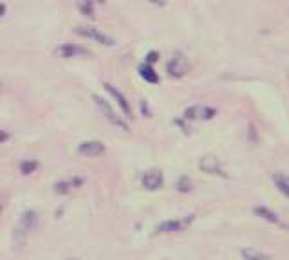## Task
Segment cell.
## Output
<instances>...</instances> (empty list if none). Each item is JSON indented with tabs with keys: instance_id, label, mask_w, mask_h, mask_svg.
Wrapping results in <instances>:
<instances>
[{
	"instance_id": "6da1fadb",
	"label": "cell",
	"mask_w": 289,
	"mask_h": 260,
	"mask_svg": "<svg viewBox=\"0 0 289 260\" xmlns=\"http://www.w3.org/2000/svg\"><path fill=\"white\" fill-rule=\"evenodd\" d=\"M37 222H38L37 213L31 210L25 211L20 219H18V224H17V228H15V233H13V242H15L17 248H22V246H24L29 233H31V230L37 226Z\"/></svg>"
},
{
	"instance_id": "7a4b0ae2",
	"label": "cell",
	"mask_w": 289,
	"mask_h": 260,
	"mask_svg": "<svg viewBox=\"0 0 289 260\" xmlns=\"http://www.w3.org/2000/svg\"><path fill=\"white\" fill-rule=\"evenodd\" d=\"M94 101H96V105H98L99 110H101V114L109 120V123L114 125V127L120 128V130H123V132H128V125H127V121L123 120V116L116 114V110L112 108V105L109 103L107 99H103L101 96H94Z\"/></svg>"
},
{
	"instance_id": "3957f363",
	"label": "cell",
	"mask_w": 289,
	"mask_h": 260,
	"mask_svg": "<svg viewBox=\"0 0 289 260\" xmlns=\"http://www.w3.org/2000/svg\"><path fill=\"white\" fill-rule=\"evenodd\" d=\"M192 220H194V215H186L183 219H172V220H165L157 226V233H177L190 226Z\"/></svg>"
},
{
	"instance_id": "277c9868",
	"label": "cell",
	"mask_w": 289,
	"mask_h": 260,
	"mask_svg": "<svg viewBox=\"0 0 289 260\" xmlns=\"http://www.w3.org/2000/svg\"><path fill=\"white\" fill-rule=\"evenodd\" d=\"M76 34L85 38H91V40L98 42L101 46H114V40L111 36H107L105 33H101L99 29L91 27V25H82V27H76Z\"/></svg>"
},
{
	"instance_id": "5b68a950",
	"label": "cell",
	"mask_w": 289,
	"mask_h": 260,
	"mask_svg": "<svg viewBox=\"0 0 289 260\" xmlns=\"http://www.w3.org/2000/svg\"><path fill=\"white\" fill-rule=\"evenodd\" d=\"M188 69H190L188 60H186L183 54H175L168 62V65H166V70H168V75L172 76V78H183V76L188 72Z\"/></svg>"
},
{
	"instance_id": "8992f818",
	"label": "cell",
	"mask_w": 289,
	"mask_h": 260,
	"mask_svg": "<svg viewBox=\"0 0 289 260\" xmlns=\"http://www.w3.org/2000/svg\"><path fill=\"white\" fill-rule=\"evenodd\" d=\"M215 116V108L206 107V105H194L185 110V118L192 121H202V120H211Z\"/></svg>"
},
{
	"instance_id": "52a82bcc",
	"label": "cell",
	"mask_w": 289,
	"mask_h": 260,
	"mask_svg": "<svg viewBox=\"0 0 289 260\" xmlns=\"http://www.w3.org/2000/svg\"><path fill=\"white\" fill-rule=\"evenodd\" d=\"M143 186L147 190H159L163 186V173L159 170H149V172L143 173V179H141Z\"/></svg>"
},
{
	"instance_id": "ba28073f",
	"label": "cell",
	"mask_w": 289,
	"mask_h": 260,
	"mask_svg": "<svg viewBox=\"0 0 289 260\" xmlns=\"http://www.w3.org/2000/svg\"><path fill=\"white\" fill-rule=\"evenodd\" d=\"M78 152L85 157H96L105 152V144L101 141H83L78 146Z\"/></svg>"
},
{
	"instance_id": "9c48e42d",
	"label": "cell",
	"mask_w": 289,
	"mask_h": 260,
	"mask_svg": "<svg viewBox=\"0 0 289 260\" xmlns=\"http://www.w3.org/2000/svg\"><path fill=\"white\" fill-rule=\"evenodd\" d=\"M105 91H107L109 94H111L112 98L118 101V105H120V108L123 110V114L127 116V118H132V108H130V103H128L127 98H125V96L121 94V92L118 91L114 85H111V83H105Z\"/></svg>"
},
{
	"instance_id": "30bf717a",
	"label": "cell",
	"mask_w": 289,
	"mask_h": 260,
	"mask_svg": "<svg viewBox=\"0 0 289 260\" xmlns=\"http://www.w3.org/2000/svg\"><path fill=\"white\" fill-rule=\"evenodd\" d=\"M56 53L60 58H76V56H89L91 54L85 47L75 46V44H62L56 49Z\"/></svg>"
},
{
	"instance_id": "8fae6325",
	"label": "cell",
	"mask_w": 289,
	"mask_h": 260,
	"mask_svg": "<svg viewBox=\"0 0 289 260\" xmlns=\"http://www.w3.org/2000/svg\"><path fill=\"white\" fill-rule=\"evenodd\" d=\"M199 168H201L202 172L211 173V175H224L223 168H221L219 159H217L215 156H204V157H202L201 163H199Z\"/></svg>"
},
{
	"instance_id": "7c38bea8",
	"label": "cell",
	"mask_w": 289,
	"mask_h": 260,
	"mask_svg": "<svg viewBox=\"0 0 289 260\" xmlns=\"http://www.w3.org/2000/svg\"><path fill=\"white\" fill-rule=\"evenodd\" d=\"M82 182H83V179H80V177L70 179V181H58L56 184H54V192L60 195H65V194H69L73 188H78Z\"/></svg>"
},
{
	"instance_id": "4fadbf2b",
	"label": "cell",
	"mask_w": 289,
	"mask_h": 260,
	"mask_svg": "<svg viewBox=\"0 0 289 260\" xmlns=\"http://www.w3.org/2000/svg\"><path fill=\"white\" fill-rule=\"evenodd\" d=\"M273 182L277 184L278 192L289 199V177L287 175H284V173H275V175H273Z\"/></svg>"
},
{
	"instance_id": "5bb4252c",
	"label": "cell",
	"mask_w": 289,
	"mask_h": 260,
	"mask_svg": "<svg viewBox=\"0 0 289 260\" xmlns=\"http://www.w3.org/2000/svg\"><path fill=\"white\" fill-rule=\"evenodd\" d=\"M76 8L82 13L83 17L87 18H94V0H78L76 2Z\"/></svg>"
},
{
	"instance_id": "9a60e30c",
	"label": "cell",
	"mask_w": 289,
	"mask_h": 260,
	"mask_svg": "<svg viewBox=\"0 0 289 260\" xmlns=\"http://www.w3.org/2000/svg\"><path fill=\"white\" fill-rule=\"evenodd\" d=\"M255 213L259 215V217H262L264 220H268V222H273V224H277V222H278V215L275 213V211L269 210V208H266V206L255 208Z\"/></svg>"
},
{
	"instance_id": "2e32d148",
	"label": "cell",
	"mask_w": 289,
	"mask_h": 260,
	"mask_svg": "<svg viewBox=\"0 0 289 260\" xmlns=\"http://www.w3.org/2000/svg\"><path fill=\"white\" fill-rule=\"evenodd\" d=\"M139 75H141V78L147 80L149 83H157V82H159V78H157V75H156V70H154L150 65H141L139 67Z\"/></svg>"
},
{
	"instance_id": "e0dca14e",
	"label": "cell",
	"mask_w": 289,
	"mask_h": 260,
	"mask_svg": "<svg viewBox=\"0 0 289 260\" xmlns=\"http://www.w3.org/2000/svg\"><path fill=\"white\" fill-rule=\"evenodd\" d=\"M37 168H38V161H34V159H25V161L20 163L22 175H31Z\"/></svg>"
},
{
	"instance_id": "ac0fdd59",
	"label": "cell",
	"mask_w": 289,
	"mask_h": 260,
	"mask_svg": "<svg viewBox=\"0 0 289 260\" xmlns=\"http://www.w3.org/2000/svg\"><path fill=\"white\" fill-rule=\"evenodd\" d=\"M242 256L246 260H268V255L257 251V249H242Z\"/></svg>"
},
{
	"instance_id": "d6986e66",
	"label": "cell",
	"mask_w": 289,
	"mask_h": 260,
	"mask_svg": "<svg viewBox=\"0 0 289 260\" xmlns=\"http://www.w3.org/2000/svg\"><path fill=\"white\" fill-rule=\"evenodd\" d=\"M192 186H194V184H192V181L186 177V175H183V177L177 181V190L185 192V194H186V192H192Z\"/></svg>"
},
{
	"instance_id": "ffe728a7",
	"label": "cell",
	"mask_w": 289,
	"mask_h": 260,
	"mask_svg": "<svg viewBox=\"0 0 289 260\" xmlns=\"http://www.w3.org/2000/svg\"><path fill=\"white\" fill-rule=\"evenodd\" d=\"M157 60V53H149V56H147V62L149 63H154Z\"/></svg>"
},
{
	"instance_id": "44dd1931",
	"label": "cell",
	"mask_w": 289,
	"mask_h": 260,
	"mask_svg": "<svg viewBox=\"0 0 289 260\" xmlns=\"http://www.w3.org/2000/svg\"><path fill=\"white\" fill-rule=\"evenodd\" d=\"M8 132H4V130H0V143H4V141H8Z\"/></svg>"
},
{
	"instance_id": "7402d4cb",
	"label": "cell",
	"mask_w": 289,
	"mask_h": 260,
	"mask_svg": "<svg viewBox=\"0 0 289 260\" xmlns=\"http://www.w3.org/2000/svg\"><path fill=\"white\" fill-rule=\"evenodd\" d=\"M150 4H156V6H165V0H149Z\"/></svg>"
},
{
	"instance_id": "603a6c76",
	"label": "cell",
	"mask_w": 289,
	"mask_h": 260,
	"mask_svg": "<svg viewBox=\"0 0 289 260\" xmlns=\"http://www.w3.org/2000/svg\"><path fill=\"white\" fill-rule=\"evenodd\" d=\"M4 15H6V6L0 4V17H4Z\"/></svg>"
},
{
	"instance_id": "cb8c5ba5",
	"label": "cell",
	"mask_w": 289,
	"mask_h": 260,
	"mask_svg": "<svg viewBox=\"0 0 289 260\" xmlns=\"http://www.w3.org/2000/svg\"><path fill=\"white\" fill-rule=\"evenodd\" d=\"M69 260H76V258H69Z\"/></svg>"
}]
</instances>
